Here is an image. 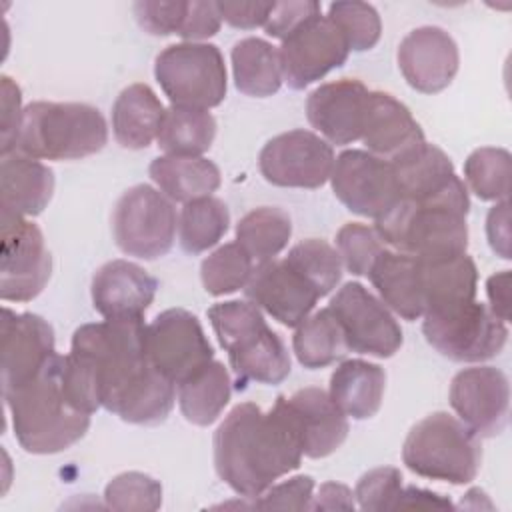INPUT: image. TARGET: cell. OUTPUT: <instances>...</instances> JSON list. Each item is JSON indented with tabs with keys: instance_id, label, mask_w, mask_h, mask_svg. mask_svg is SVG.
Segmentation results:
<instances>
[{
	"instance_id": "obj_50",
	"label": "cell",
	"mask_w": 512,
	"mask_h": 512,
	"mask_svg": "<svg viewBox=\"0 0 512 512\" xmlns=\"http://www.w3.org/2000/svg\"><path fill=\"white\" fill-rule=\"evenodd\" d=\"M220 18L232 28L252 30L264 26L274 2H216Z\"/></svg>"
},
{
	"instance_id": "obj_27",
	"label": "cell",
	"mask_w": 512,
	"mask_h": 512,
	"mask_svg": "<svg viewBox=\"0 0 512 512\" xmlns=\"http://www.w3.org/2000/svg\"><path fill=\"white\" fill-rule=\"evenodd\" d=\"M390 164L396 174L400 198L430 200L460 182L452 160L438 146L428 144L426 140L390 160Z\"/></svg>"
},
{
	"instance_id": "obj_32",
	"label": "cell",
	"mask_w": 512,
	"mask_h": 512,
	"mask_svg": "<svg viewBox=\"0 0 512 512\" xmlns=\"http://www.w3.org/2000/svg\"><path fill=\"white\" fill-rule=\"evenodd\" d=\"M182 416L196 426H210L218 420L232 396V380L226 366L212 360L176 386Z\"/></svg>"
},
{
	"instance_id": "obj_1",
	"label": "cell",
	"mask_w": 512,
	"mask_h": 512,
	"mask_svg": "<svg viewBox=\"0 0 512 512\" xmlns=\"http://www.w3.org/2000/svg\"><path fill=\"white\" fill-rule=\"evenodd\" d=\"M144 318L90 322L76 328L62 356V386L74 408H104L130 424H160L176 400V384L144 352Z\"/></svg>"
},
{
	"instance_id": "obj_47",
	"label": "cell",
	"mask_w": 512,
	"mask_h": 512,
	"mask_svg": "<svg viewBox=\"0 0 512 512\" xmlns=\"http://www.w3.org/2000/svg\"><path fill=\"white\" fill-rule=\"evenodd\" d=\"M322 14V8L314 0H288V2H274L264 30L272 38L284 40L292 30L304 24L308 18Z\"/></svg>"
},
{
	"instance_id": "obj_3",
	"label": "cell",
	"mask_w": 512,
	"mask_h": 512,
	"mask_svg": "<svg viewBox=\"0 0 512 512\" xmlns=\"http://www.w3.org/2000/svg\"><path fill=\"white\" fill-rule=\"evenodd\" d=\"M468 210V190L460 180L454 188L430 200L400 198L374 220V230L386 246L414 258H452L466 254Z\"/></svg>"
},
{
	"instance_id": "obj_2",
	"label": "cell",
	"mask_w": 512,
	"mask_h": 512,
	"mask_svg": "<svg viewBox=\"0 0 512 512\" xmlns=\"http://www.w3.org/2000/svg\"><path fill=\"white\" fill-rule=\"evenodd\" d=\"M212 446L220 480L252 500L296 470L304 456L284 416L274 406L264 412L254 402H242L228 412Z\"/></svg>"
},
{
	"instance_id": "obj_14",
	"label": "cell",
	"mask_w": 512,
	"mask_h": 512,
	"mask_svg": "<svg viewBox=\"0 0 512 512\" xmlns=\"http://www.w3.org/2000/svg\"><path fill=\"white\" fill-rule=\"evenodd\" d=\"M336 156L318 134L296 128L270 138L258 166L266 182L282 188H320L330 180Z\"/></svg>"
},
{
	"instance_id": "obj_16",
	"label": "cell",
	"mask_w": 512,
	"mask_h": 512,
	"mask_svg": "<svg viewBox=\"0 0 512 512\" xmlns=\"http://www.w3.org/2000/svg\"><path fill=\"white\" fill-rule=\"evenodd\" d=\"M282 78L292 90H304L330 70L340 68L350 48L328 16H312L292 30L278 48Z\"/></svg>"
},
{
	"instance_id": "obj_22",
	"label": "cell",
	"mask_w": 512,
	"mask_h": 512,
	"mask_svg": "<svg viewBox=\"0 0 512 512\" xmlns=\"http://www.w3.org/2000/svg\"><path fill=\"white\" fill-rule=\"evenodd\" d=\"M368 88L356 78L320 84L306 100V116L326 142L346 146L360 140Z\"/></svg>"
},
{
	"instance_id": "obj_4",
	"label": "cell",
	"mask_w": 512,
	"mask_h": 512,
	"mask_svg": "<svg viewBox=\"0 0 512 512\" xmlns=\"http://www.w3.org/2000/svg\"><path fill=\"white\" fill-rule=\"evenodd\" d=\"M18 444L30 454H56L76 444L90 428V414L70 404L62 386V356L28 382L2 392Z\"/></svg>"
},
{
	"instance_id": "obj_6",
	"label": "cell",
	"mask_w": 512,
	"mask_h": 512,
	"mask_svg": "<svg viewBox=\"0 0 512 512\" xmlns=\"http://www.w3.org/2000/svg\"><path fill=\"white\" fill-rule=\"evenodd\" d=\"M208 320L228 352L238 380L280 384L290 374V354L282 338L266 324L250 300H228L208 308Z\"/></svg>"
},
{
	"instance_id": "obj_17",
	"label": "cell",
	"mask_w": 512,
	"mask_h": 512,
	"mask_svg": "<svg viewBox=\"0 0 512 512\" xmlns=\"http://www.w3.org/2000/svg\"><path fill=\"white\" fill-rule=\"evenodd\" d=\"M450 406L478 436L492 438L504 432L510 412V384L494 366L460 370L450 384Z\"/></svg>"
},
{
	"instance_id": "obj_28",
	"label": "cell",
	"mask_w": 512,
	"mask_h": 512,
	"mask_svg": "<svg viewBox=\"0 0 512 512\" xmlns=\"http://www.w3.org/2000/svg\"><path fill=\"white\" fill-rule=\"evenodd\" d=\"M386 388V372L368 360H344L330 376V398L354 420L376 416L382 406Z\"/></svg>"
},
{
	"instance_id": "obj_36",
	"label": "cell",
	"mask_w": 512,
	"mask_h": 512,
	"mask_svg": "<svg viewBox=\"0 0 512 512\" xmlns=\"http://www.w3.org/2000/svg\"><path fill=\"white\" fill-rule=\"evenodd\" d=\"M292 236V220L288 212L276 206H260L250 210L236 224V242L248 252L254 264L274 260Z\"/></svg>"
},
{
	"instance_id": "obj_11",
	"label": "cell",
	"mask_w": 512,
	"mask_h": 512,
	"mask_svg": "<svg viewBox=\"0 0 512 512\" xmlns=\"http://www.w3.org/2000/svg\"><path fill=\"white\" fill-rule=\"evenodd\" d=\"M144 352L176 386L214 360V348L198 318L184 308H168L146 324Z\"/></svg>"
},
{
	"instance_id": "obj_45",
	"label": "cell",
	"mask_w": 512,
	"mask_h": 512,
	"mask_svg": "<svg viewBox=\"0 0 512 512\" xmlns=\"http://www.w3.org/2000/svg\"><path fill=\"white\" fill-rule=\"evenodd\" d=\"M314 492V480L308 474L292 476L284 482H274L258 498L254 508L262 510H310Z\"/></svg>"
},
{
	"instance_id": "obj_30",
	"label": "cell",
	"mask_w": 512,
	"mask_h": 512,
	"mask_svg": "<svg viewBox=\"0 0 512 512\" xmlns=\"http://www.w3.org/2000/svg\"><path fill=\"white\" fill-rule=\"evenodd\" d=\"M148 174L166 198L182 204L212 196L220 186L218 166L202 156L164 154L150 162Z\"/></svg>"
},
{
	"instance_id": "obj_24",
	"label": "cell",
	"mask_w": 512,
	"mask_h": 512,
	"mask_svg": "<svg viewBox=\"0 0 512 512\" xmlns=\"http://www.w3.org/2000/svg\"><path fill=\"white\" fill-rule=\"evenodd\" d=\"M360 140L368 152L394 160L424 142V132L412 112L388 92L370 90L366 98Z\"/></svg>"
},
{
	"instance_id": "obj_41",
	"label": "cell",
	"mask_w": 512,
	"mask_h": 512,
	"mask_svg": "<svg viewBox=\"0 0 512 512\" xmlns=\"http://www.w3.org/2000/svg\"><path fill=\"white\" fill-rule=\"evenodd\" d=\"M328 18L354 52L370 50L380 40L382 22L376 8L368 2H332L328 6Z\"/></svg>"
},
{
	"instance_id": "obj_33",
	"label": "cell",
	"mask_w": 512,
	"mask_h": 512,
	"mask_svg": "<svg viewBox=\"0 0 512 512\" xmlns=\"http://www.w3.org/2000/svg\"><path fill=\"white\" fill-rule=\"evenodd\" d=\"M232 72L236 88L254 98H268L282 86V64L278 48L264 38L248 36L232 48Z\"/></svg>"
},
{
	"instance_id": "obj_39",
	"label": "cell",
	"mask_w": 512,
	"mask_h": 512,
	"mask_svg": "<svg viewBox=\"0 0 512 512\" xmlns=\"http://www.w3.org/2000/svg\"><path fill=\"white\" fill-rule=\"evenodd\" d=\"M510 152L506 148H476L464 162V178L480 200H508Z\"/></svg>"
},
{
	"instance_id": "obj_25",
	"label": "cell",
	"mask_w": 512,
	"mask_h": 512,
	"mask_svg": "<svg viewBox=\"0 0 512 512\" xmlns=\"http://www.w3.org/2000/svg\"><path fill=\"white\" fill-rule=\"evenodd\" d=\"M54 194V172L36 158L20 152L2 156L0 208L14 216H38Z\"/></svg>"
},
{
	"instance_id": "obj_40",
	"label": "cell",
	"mask_w": 512,
	"mask_h": 512,
	"mask_svg": "<svg viewBox=\"0 0 512 512\" xmlns=\"http://www.w3.org/2000/svg\"><path fill=\"white\" fill-rule=\"evenodd\" d=\"M284 260L308 278L320 298L328 296L342 280V260L326 240H302L288 250Z\"/></svg>"
},
{
	"instance_id": "obj_10",
	"label": "cell",
	"mask_w": 512,
	"mask_h": 512,
	"mask_svg": "<svg viewBox=\"0 0 512 512\" xmlns=\"http://www.w3.org/2000/svg\"><path fill=\"white\" fill-rule=\"evenodd\" d=\"M176 228L178 216L172 200L150 184L128 188L114 206V242L128 256L156 260L168 254Z\"/></svg>"
},
{
	"instance_id": "obj_5",
	"label": "cell",
	"mask_w": 512,
	"mask_h": 512,
	"mask_svg": "<svg viewBox=\"0 0 512 512\" xmlns=\"http://www.w3.org/2000/svg\"><path fill=\"white\" fill-rule=\"evenodd\" d=\"M108 142L102 112L82 102H32L24 108L14 152L36 160H78Z\"/></svg>"
},
{
	"instance_id": "obj_48",
	"label": "cell",
	"mask_w": 512,
	"mask_h": 512,
	"mask_svg": "<svg viewBox=\"0 0 512 512\" xmlns=\"http://www.w3.org/2000/svg\"><path fill=\"white\" fill-rule=\"evenodd\" d=\"M220 24H222V18L216 2L192 0L186 6V14L178 30V36H182L186 42L206 40L220 30Z\"/></svg>"
},
{
	"instance_id": "obj_9",
	"label": "cell",
	"mask_w": 512,
	"mask_h": 512,
	"mask_svg": "<svg viewBox=\"0 0 512 512\" xmlns=\"http://www.w3.org/2000/svg\"><path fill=\"white\" fill-rule=\"evenodd\" d=\"M426 342L454 362H484L502 352L508 326L486 304L470 300L422 316Z\"/></svg>"
},
{
	"instance_id": "obj_44",
	"label": "cell",
	"mask_w": 512,
	"mask_h": 512,
	"mask_svg": "<svg viewBox=\"0 0 512 512\" xmlns=\"http://www.w3.org/2000/svg\"><path fill=\"white\" fill-rule=\"evenodd\" d=\"M402 474L394 466H380L360 476L354 490V500L366 512L394 510L402 492Z\"/></svg>"
},
{
	"instance_id": "obj_52",
	"label": "cell",
	"mask_w": 512,
	"mask_h": 512,
	"mask_svg": "<svg viewBox=\"0 0 512 512\" xmlns=\"http://www.w3.org/2000/svg\"><path fill=\"white\" fill-rule=\"evenodd\" d=\"M454 508L452 502L432 490L418 488V486H406L402 488L394 510H450Z\"/></svg>"
},
{
	"instance_id": "obj_12",
	"label": "cell",
	"mask_w": 512,
	"mask_h": 512,
	"mask_svg": "<svg viewBox=\"0 0 512 512\" xmlns=\"http://www.w3.org/2000/svg\"><path fill=\"white\" fill-rule=\"evenodd\" d=\"M52 274V256L42 230L24 216L2 212L0 298L6 302L34 300Z\"/></svg>"
},
{
	"instance_id": "obj_26",
	"label": "cell",
	"mask_w": 512,
	"mask_h": 512,
	"mask_svg": "<svg viewBox=\"0 0 512 512\" xmlns=\"http://www.w3.org/2000/svg\"><path fill=\"white\" fill-rule=\"evenodd\" d=\"M380 300L404 320H418L424 316V294L418 258L384 248L368 272Z\"/></svg>"
},
{
	"instance_id": "obj_29",
	"label": "cell",
	"mask_w": 512,
	"mask_h": 512,
	"mask_svg": "<svg viewBox=\"0 0 512 512\" xmlns=\"http://www.w3.org/2000/svg\"><path fill=\"white\" fill-rule=\"evenodd\" d=\"M164 106L156 92L142 82L126 86L112 106V132L120 146L142 150L158 138Z\"/></svg>"
},
{
	"instance_id": "obj_18",
	"label": "cell",
	"mask_w": 512,
	"mask_h": 512,
	"mask_svg": "<svg viewBox=\"0 0 512 512\" xmlns=\"http://www.w3.org/2000/svg\"><path fill=\"white\" fill-rule=\"evenodd\" d=\"M274 408L284 416L308 458L330 456L348 436V416L322 388L308 386L292 396L280 394Z\"/></svg>"
},
{
	"instance_id": "obj_42",
	"label": "cell",
	"mask_w": 512,
	"mask_h": 512,
	"mask_svg": "<svg viewBox=\"0 0 512 512\" xmlns=\"http://www.w3.org/2000/svg\"><path fill=\"white\" fill-rule=\"evenodd\" d=\"M104 502L112 510L152 512L162 506V486L144 472H122L106 484Z\"/></svg>"
},
{
	"instance_id": "obj_46",
	"label": "cell",
	"mask_w": 512,
	"mask_h": 512,
	"mask_svg": "<svg viewBox=\"0 0 512 512\" xmlns=\"http://www.w3.org/2000/svg\"><path fill=\"white\" fill-rule=\"evenodd\" d=\"M186 6L188 2H182V0H172V2L140 0V2H134L132 10L138 26L144 32L152 36H170V34H178L186 14Z\"/></svg>"
},
{
	"instance_id": "obj_53",
	"label": "cell",
	"mask_w": 512,
	"mask_h": 512,
	"mask_svg": "<svg viewBox=\"0 0 512 512\" xmlns=\"http://www.w3.org/2000/svg\"><path fill=\"white\" fill-rule=\"evenodd\" d=\"M354 492L340 482H324L316 496H312L310 510H354Z\"/></svg>"
},
{
	"instance_id": "obj_34",
	"label": "cell",
	"mask_w": 512,
	"mask_h": 512,
	"mask_svg": "<svg viewBox=\"0 0 512 512\" xmlns=\"http://www.w3.org/2000/svg\"><path fill=\"white\" fill-rule=\"evenodd\" d=\"M216 136V120L208 110L170 104L158 130V148L172 156H200L210 150Z\"/></svg>"
},
{
	"instance_id": "obj_21",
	"label": "cell",
	"mask_w": 512,
	"mask_h": 512,
	"mask_svg": "<svg viewBox=\"0 0 512 512\" xmlns=\"http://www.w3.org/2000/svg\"><path fill=\"white\" fill-rule=\"evenodd\" d=\"M54 354V328L42 316L2 310V392L34 378Z\"/></svg>"
},
{
	"instance_id": "obj_31",
	"label": "cell",
	"mask_w": 512,
	"mask_h": 512,
	"mask_svg": "<svg viewBox=\"0 0 512 512\" xmlns=\"http://www.w3.org/2000/svg\"><path fill=\"white\" fill-rule=\"evenodd\" d=\"M424 314L476 300L478 270L468 254L420 260Z\"/></svg>"
},
{
	"instance_id": "obj_43",
	"label": "cell",
	"mask_w": 512,
	"mask_h": 512,
	"mask_svg": "<svg viewBox=\"0 0 512 512\" xmlns=\"http://www.w3.org/2000/svg\"><path fill=\"white\" fill-rule=\"evenodd\" d=\"M386 248L378 232L360 222H348L336 232V252L354 276H368L376 256Z\"/></svg>"
},
{
	"instance_id": "obj_49",
	"label": "cell",
	"mask_w": 512,
	"mask_h": 512,
	"mask_svg": "<svg viewBox=\"0 0 512 512\" xmlns=\"http://www.w3.org/2000/svg\"><path fill=\"white\" fill-rule=\"evenodd\" d=\"M22 94L10 76H2V140L0 152L10 154L16 148V138L22 124Z\"/></svg>"
},
{
	"instance_id": "obj_8",
	"label": "cell",
	"mask_w": 512,
	"mask_h": 512,
	"mask_svg": "<svg viewBox=\"0 0 512 512\" xmlns=\"http://www.w3.org/2000/svg\"><path fill=\"white\" fill-rule=\"evenodd\" d=\"M154 76L174 106L208 110L226 98L224 56L214 44L180 42L166 46L156 56Z\"/></svg>"
},
{
	"instance_id": "obj_20",
	"label": "cell",
	"mask_w": 512,
	"mask_h": 512,
	"mask_svg": "<svg viewBox=\"0 0 512 512\" xmlns=\"http://www.w3.org/2000/svg\"><path fill=\"white\" fill-rule=\"evenodd\" d=\"M458 64V46L440 26L414 28L398 46V68L408 86L422 94H436L448 88Z\"/></svg>"
},
{
	"instance_id": "obj_35",
	"label": "cell",
	"mask_w": 512,
	"mask_h": 512,
	"mask_svg": "<svg viewBox=\"0 0 512 512\" xmlns=\"http://www.w3.org/2000/svg\"><path fill=\"white\" fill-rule=\"evenodd\" d=\"M292 348L298 362L308 370L326 368L342 360L348 352L342 326L330 308L310 314L296 326Z\"/></svg>"
},
{
	"instance_id": "obj_51",
	"label": "cell",
	"mask_w": 512,
	"mask_h": 512,
	"mask_svg": "<svg viewBox=\"0 0 512 512\" xmlns=\"http://www.w3.org/2000/svg\"><path fill=\"white\" fill-rule=\"evenodd\" d=\"M486 236L490 248L504 260H510V202H496L486 218Z\"/></svg>"
},
{
	"instance_id": "obj_38",
	"label": "cell",
	"mask_w": 512,
	"mask_h": 512,
	"mask_svg": "<svg viewBox=\"0 0 512 512\" xmlns=\"http://www.w3.org/2000/svg\"><path fill=\"white\" fill-rule=\"evenodd\" d=\"M254 266V260L238 242L222 244L200 264L202 286L212 296L232 294L246 288Z\"/></svg>"
},
{
	"instance_id": "obj_37",
	"label": "cell",
	"mask_w": 512,
	"mask_h": 512,
	"mask_svg": "<svg viewBox=\"0 0 512 512\" xmlns=\"http://www.w3.org/2000/svg\"><path fill=\"white\" fill-rule=\"evenodd\" d=\"M230 212L220 198L204 196L186 202L178 214V240L184 252L202 254L228 232Z\"/></svg>"
},
{
	"instance_id": "obj_23",
	"label": "cell",
	"mask_w": 512,
	"mask_h": 512,
	"mask_svg": "<svg viewBox=\"0 0 512 512\" xmlns=\"http://www.w3.org/2000/svg\"><path fill=\"white\" fill-rule=\"evenodd\" d=\"M158 280L130 260H110L92 276V304L106 320L144 318L154 302Z\"/></svg>"
},
{
	"instance_id": "obj_7",
	"label": "cell",
	"mask_w": 512,
	"mask_h": 512,
	"mask_svg": "<svg viewBox=\"0 0 512 512\" xmlns=\"http://www.w3.org/2000/svg\"><path fill=\"white\" fill-rule=\"evenodd\" d=\"M402 462L422 478L468 484L482 464L480 438L452 414L432 412L410 428Z\"/></svg>"
},
{
	"instance_id": "obj_15",
	"label": "cell",
	"mask_w": 512,
	"mask_h": 512,
	"mask_svg": "<svg viewBox=\"0 0 512 512\" xmlns=\"http://www.w3.org/2000/svg\"><path fill=\"white\" fill-rule=\"evenodd\" d=\"M330 184L334 196L352 214L364 218L376 220L400 200L392 164L368 150L352 148L338 154Z\"/></svg>"
},
{
	"instance_id": "obj_54",
	"label": "cell",
	"mask_w": 512,
	"mask_h": 512,
	"mask_svg": "<svg viewBox=\"0 0 512 512\" xmlns=\"http://www.w3.org/2000/svg\"><path fill=\"white\" fill-rule=\"evenodd\" d=\"M490 310L504 322L510 320V270L492 274L486 282Z\"/></svg>"
},
{
	"instance_id": "obj_19",
	"label": "cell",
	"mask_w": 512,
	"mask_h": 512,
	"mask_svg": "<svg viewBox=\"0 0 512 512\" xmlns=\"http://www.w3.org/2000/svg\"><path fill=\"white\" fill-rule=\"evenodd\" d=\"M244 292L252 304L288 328L304 322L320 300L308 278L284 258L256 264Z\"/></svg>"
},
{
	"instance_id": "obj_13",
	"label": "cell",
	"mask_w": 512,
	"mask_h": 512,
	"mask_svg": "<svg viewBox=\"0 0 512 512\" xmlns=\"http://www.w3.org/2000/svg\"><path fill=\"white\" fill-rule=\"evenodd\" d=\"M328 308L342 326L348 350L390 358L402 346V328L390 308L360 282H346Z\"/></svg>"
}]
</instances>
